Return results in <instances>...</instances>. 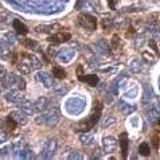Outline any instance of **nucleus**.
Returning a JSON list of instances; mask_svg holds the SVG:
<instances>
[{"mask_svg":"<svg viewBox=\"0 0 160 160\" xmlns=\"http://www.w3.org/2000/svg\"><path fill=\"white\" fill-rule=\"evenodd\" d=\"M102 108H104V106H102V102H101L100 100H97V101H96V104H94V108H93L92 114H90V116H89L88 118L82 120V121H79L78 129H79V131H82V132L90 131L92 128L94 127L97 122H98V120L101 118Z\"/></svg>","mask_w":160,"mask_h":160,"instance_id":"obj_1","label":"nucleus"},{"mask_svg":"<svg viewBox=\"0 0 160 160\" xmlns=\"http://www.w3.org/2000/svg\"><path fill=\"white\" fill-rule=\"evenodd\" d=\"M78 24L83 28H88L89 31H94L97 28V19L92 15L81 14L78 16Z\"/></svg>","mask_w":160,"mask_h":160,"instance_id":"obj_2","label":"nucleus"},{"mask_svg":"<svg viewBox=\"0 0 160 160\" xmlns=\"http://www.w3.org/2000/svg\"><path fill=\"white\" fill-rule=\"evenodd\" d=\"M72 35L69 32H58V34H54V35H50L47 39L48 42H54V43H63V42H68L70 41Z\"/></svg>","mask_w":160,"mask_h":160,"instance_id":"obj_3","label":"nucleus"},{"mask_svg":"<svg viewBox=\"0 0 160 160\" xmlns=\"http://www.w3.org/2000/svg\"><path fill=\"white\" fill-rule=\"evenodd\" d=\"M78 79L81 82H85L88 83L89 86H97L100 82L98 77H97L96 74H88V75H78Z\"/></svg>","mask_w":160,"mask_h":160,"instance_id":"obj_4","label":"nucleus"},{"mask_svg":"<svg viewBox=\"0 0 160 160\" xmlns=\"http://www.w3.org/2000/svg\"><path fill=\"white\" fill-rule=\"evenodd\" d=\"M120 147H121V156L122 159H127L128 156V136L125 132H122L121 135H120Z\"/></svg>","mask_w":160,"mask_h":160,"instance_id":"obj_5","label":"nucleus"},{"mask_svg":"<svg viewBox=\"0 0 160 160\" xmlns=\"http://www.w3.org/2000/svg\"><path fill=\"white\" fill-rule=\"evenodd\" d=\"M14 28L16 31V34H19V35H27V32H28V28L18 19L14 20Z\"/></svg>","mask_w":160,"mask_h":160,"instance_id":"obj_6","label":"nucleus"},{"mask_svg":"<svg viewBox=\"0 0 160 160\" xmlns=\"http://www.w3.org/2000/svg\"><path fill=\"white\" fill-rule=\"evenodd\" d=\"M18 128V124L14 118H12L11 116H8L6 118V129L8 133H12V132H15V129Z\"/></svg>","mask_w":160,"mask_h":160,"instance_id":"obj_7","label":"nucleus"},{"mask_svg":"<svg viewBox=\"0 0 160 160\" xmlns=\"http://www.w3.org/2000/svg\"><path fill=\"white\" fill-rule=\"evenodd\" d=\"M52 74H54V77L58 78V79L66 78V72L62 68H59V66H54V68H52Z\"/></svg>","mask_w":160,"mask_h":160,"instance_id":"obj_8","label":"nucleus"},{"mask_svg":"<svg viewBox=\"0 0 160 160\" xmlns=\"http://www.w3.org/2000/svg\"><path fill=\"white\" fill-rule=\"evenodd\" d=\"M139 152H140L141 156H149V152H151L149 145L147 144V143H141L139 145Z\"/></svg>","mask_w":160,"mask_h":160,"instance_id":"obj_9","label":"nucleus"},{"mask_svg":"<svg viewBox=\"0 0 160 160\" xmlns=\"http://www.w3.org/2000/svg\"><path fill=\"white\" fill-rule=\"evenodd\" d=\"M152 145H153V148L155 149H158L159 148V145H160V139H159V136L158 135H155L152 137Z\"/></svg>","mask_w":160,"mask_h":160,"instance_id":"obj_10","label":"nucleus"},{"mask_svg":"<svg viewBox=\"0 0 160 160\" xmlns=\"http://www.w3.org/2000/svg\"><path fill=\"white\" fill-rule=\"evenodd\" d=\"M118 44H120L118 35H113V38H112V47H113V48H117Z\"/></svg>","mask_w":160,"mask_h":160,"instance_id":"obj_11","label":"nucleus"},{"mask_svg":"<svg viewBox=\"0 0 160 160\" xmlns=\"http://www.w3.org/2000/svg\"><path fill=\"white\" fill-rule=\"evenodd\" d=\"M22 43H23L26 47H32V46H35V42L34 41H30V39H24Z\"/></svg>","mask_w":160,"mask_h":160,"instance_id":"obj_12","label":"nucleus"},{"mask_svg":"<svg viewBox=\"0 0 160 160\" xmlns=\"http://www.w3.org/2000/svg\"><path fill=\"white\" fill-rule=\"evenodd\" d=\"M149 47H152V50L159 55V48L156 46V43H155V41H149Z\"/></svg>","mask_w":160,"mask_h":160,"instance_id":"obj_13","label":"nucleus"},{"mask_svg":"<svg viewBox=\"0 0 160 160\" xmlns=\"http://www.w3.org/2000/svg\"><path fill=\"white\" fill-rule=\"evenodd\" d=\"M155 129H156V132H160V118L156 121V124H155Z\"/></svg>","mask_w":160,"mask_h":160,"instance_id":"obj_14","label":"nucleus"},{"mask_svg":"<svg viewBox=\"0 0 160 160\" xmlns=\"http://www.w3.org/2000/svg\"><path fill=\"white\" fill-rule=\"evenodd\" d=\"M109 7H110V10H114V8H116V6H114V2H113V0H109Z\"/></svg>","mask_w":160,"mask_h":160,"instance_id":"obj_15","label":"nucleus"}]
</instances>
